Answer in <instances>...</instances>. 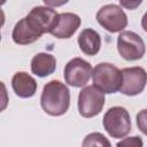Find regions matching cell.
Returning a JSON list of instances; mask_svg holds the SVG:
<instances>
[{"label":"cell","instance_id":"7c38bea8","mask_svg":"<svg viewBox=\"0 0 147 147\" xmlns=\"http://www.w3.org/2000/svg\"><path fill=\"white\" fill-rule=\"evenodd\" d=\"M37 82L28 72L18 71L11 78V87L20 98H31L37 92Z\"/></svg>","mask_w":147,"mask_h":147},{"label":"cell","instance_id":"4fadbf2b","mask_svg":"<svg viewBox=\"0 0 147 147\" xmlns=\"http://www.w3.org/2000/svg\"><path fill=\"white\" fill-rule=\"evenodd\" d=\"M77 41L80 51L88 56L96 55L101 47V37L93 29H84L79 33Z\"/></svg>","mask_w":147,"mask_h":147},{"label":"cell","instance_id":"277c9868","mask_svg":"<svg viewBox=\"0 0 147 147\" xmlns=\"http://www.w3.org/2000/svg\"><path fill=\"white\" fill-rule=\"evenodd\" d=\"M105 106V93L94 85L83 87L78 95V113L85 118L99 115Z\"/></svg>","mask_w":147,"mask_h":147},{"label":"cell","instance_id":"5b68a950","mask_svg":"<svg viewBox=\"0 0 147 147\" xmlns=\"http://www.w3.org/2000/svg\"><path fill=\"white\" fill-rule=\"evenodd\" d=\"M98 23L108 32L116 33L123 31L127 25V16L124 10L114 3L102 6L96 13Z\"/></svg>","mask_w":147,"mask_h":147},{"label":"cell","instance_id":"5bb4252c","mask_svg":"<svg viewBox=\"0 0 147 147\" xmlns=\"http://www.w3.org/2000/svg\"><path fill=\"white\" fill-rule=\"evenodd\" d=\"M56 69V59L49 53H38L31 60V71L38 77L52 75Z\"/></svg>","mask_w":147,"mask_h":147},{"label":"cell","instance_id":"7a4b0ae2","mask_svg":"<svg viewBox=\"0 0 147 147\" xmlns=\"http://www.w3.org/2000/svg\"><path fill=\"white\" fill-rule=\"evenodd\" d=\"M92 78L94 86L107 94L118 92L122 85V71L108 62H102L95 65Z\"/></svg>","mask_w":147,"mask_h":147},{"label":"cell","instance_id":"2e32d148","mask_svg":"<svg viewBox=\"0 0 147 147\" xmlns=\"http://www.w3.org/2000/svg\"><path fill=\"white\" fill-rule=\"evenodd\" d=\"M137 125L138 129L147 136V109H142L137 114Z\"/></svg>","mask_w":147,"mask_h":147},{"label":"cell","instance_id":"8fae6325","mask_svg":"<svg viewBox=\"0 0 147 147\" xmlns=\"http://www.w3.org/2000/svg\"><path fill=\"white\" fill-rule=\"evenodd\" d=\"M42 34L39 33L26 20V17L20 20L11 32L13 41L17 45H29L38 40Z\"/></svg>","mask_w":147,"mask_h":147},{"label":"cell","instance_id":"ffe728a7","mask_svg":"<svg viewBox=\"0 0 147 147\" xmlns=\"http://www.w3.org/2000/svg\"><path fill=\"white\" fill-rule=\"evenodd\" d=\"M141 26H142L144 31L147 32V11L144 14V16H142V18H141Z\"/></svg>","mask_w":147,"mask_h":147},{"label":"cell","instance_id":"30bf717a","mask_svg":"<svg viewBox=\"0 0 147 147\" xmlns=\"http://www.w3.org/2000/svg\"><path fill=\"white\" fill-rule=\"evenodd\" d=\"M80 17L74 13H62L59 14L56 23L51 31V34L59 39H68L74 36V33L80 26Z\"/></svg>","mask_w":147,"mask_h":147},{"label":"cell","instance_id":"9c48e42d","mask_svg":"<svg viewBox=\"0 0 147 147\" xmlns=\"http://www.w3.org/2000/svg\"><path fill=\"white\" fill-rule=\"evenodd\" d=\"M59 14L55 9L46 6H37L31 9V11L25 16L29 23L41 34L51 33L54 28Z\"/></svg>","mask_w":147,"mask_h":147},{"label":"cell","instance_id":"e0dca14e","mask_svg":"<svg viewBox=\"0 0 147 147\" xmlns=\"http://www.w3.org/2000/svg\"><path fill=\"white\" fill-rule=\"evenodd\" d=\"M117 146H133V147H141L142 146V140L140 137H129L124 138L119 142H117Z\"/></svg>","mask_w":147,"mask_h":147},{"label":"cell","instance_id":"3957f363","mask_svg":"<svg viewBox=\"0 0 147 147\" xmlns=\"http://www.w3.org/2000/svg\"><path fill=\"white\" fill-rule=\"evenodd\" d=\"M102 124L111 138H124L131 131V119L129 111L124 107L115 106L109 108L103 115Z\"/></svg>","mask_w":147,"mask_h":147},{"label":"cell","instance_id":"6da1fadb","mask_svg":"<svg viewBox=\"0 0 147 147\" xmlns=\"http://www.w3.org/2000/svg\"><path fill=\"white\" fill-rule=\"evenodd\" d=\"M40 105L44 111L51 116L65 114L70 106V92L60 80L48 82L41 92Z\"/></svg>","mask_w":147,"mask_h":147},{"label":"cell","instance_id":"d6986e66","mask_svg":"<svg viewBox=\"0 0 147 147\" xmlns=\"http://www.w3.org/2000/svg\"><path fill=\"white\" fill-rule=\"evenodd\" d=\"M42 1L48 7H60V6L65 5L69 0H42Z\"/></svg>","mask_w":147,"mask_h":147},{"label":"cell","instance_id":"9a60e30c","mask_svg":"<svg viewBox=\"0 0 147 147\" xmlns=\"http://www.w3.org/2000/svg\"><path fill=\"white\" fill-rule=\"evenodd\" d=\"M83 146H105V147H110V142L108 141V139L99 133V132H93L90 133L85 137L84 141H83Z\"/></svg>","mask_w":147,"mask_h":147},{"label":"cell","instance_id":"8992f818","mask_svg":"<svg viewBox=\"0 0 147 147\" xmlns=\"http://www.w3.org/2000/svg\"><path fill=\"white\" fill-rule=\"evenodd\" d=\"M117 51L126 61H137L144 57L146 46L142 38L133 31H123L117 37Z\"/></svg>","mask_w":147,"mask_h":147},{"label":"cell","instance_id":"ba28073f","mask_svg":"<svg viewBox=\"0 0 147 147\" xmlns=\"http://www.w3.org/2000/svg\"><path fill=\"white\" fill-rule=\"evenodd\" d=\"M122 71V85L119 92L133 96L140 94L147 83V72L141 67H130L124 68Z\"/></svg>","mask_w":147,"mask_h":147},{"label":"cell","instance_id":"52a82bcc","mask_svg":"<svg viewBox=\"0 0 147 147\" xmlns=\"http://www.w3.org/2000/svg\"><path fill=\"white\" fill-rule=\"evenodd\" d=\"M93 74L92 65L90 62L82 57L71 59L64 67V80L72 87H84Z\"/></svg>","mask_w":147,"mask_h":147},{"label":"cell","instance_id":"ac0fdd59","mask_svg":"<svg viewBox=\"0 0 147 147\" xmlns=\"http://www.w3.org/2000/svg\"><path fill=\"white\" fill-rule=\"evenodd\" d=\"M141 2H142V0H119L121 6L129 10L137 9L141 5Z\"/></svg>","mask_w":147,"mask_h":147}]
</instances>
